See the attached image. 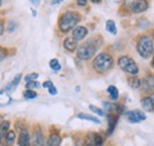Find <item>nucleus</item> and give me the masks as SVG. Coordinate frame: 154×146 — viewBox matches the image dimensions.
Here are the masks:
<instances>
[{"mask_svg":"<svg viewBox=\"0 0 154 146\" xmlns=\"http://www.w3.org/2000/svg\"><path fill=\"white\" fill-rule=\"evenodd\" d=\"M2 122H4V119H2V115H0V126H1Z\"/></svg>","mask_w":154,"mask_h":146,"instance_id":"41","label":"nucleus"},{"mask_svg":"<svg viewBox=\"0 0 154 146\" xmlns=\"http://www.w3.org/2000/svg\"><path fill=\"white\" fill-rule=\"evenodd\" d=\"M0 48H1V46H0Z\"/></svg>","mask_w":154,"mask_h":146,"instance_id":"45","label":"nucleus"},{"mask_svg":"<svg viewBox=\"0 0 154 146\" xmlns=\"http://www.w3.org/2000/svg\"><path fill=\"white\" fill-rule=\"evenodd\" d=\"M135 1L136 0H123V7L127 10V11H131L132 12V8L134 6Z\"/></svg>","mask_w":154,"mask_h":146,"instance_id":"28","label":"nucleus"},{"mask_svg":"<svg viewBox=\"0 0 154 146\" xmlns=\"http://www.w3.org/2000/svg\"><path fill=\"white\" fill-rule=\"evenodd\" d=\"M20 80H21V74H18L16 77H14V80L6 87V89L5 90H8V91H11V90H14V88L19 84V82H20Z\"/></svg>","mask_w":154,"mask_h":146,"instance_id":"22","label":"nucleus"},{"mask_svg":"<svg viewBox=\"0 0 154 146\" xmlns=\"http://www.w3.org/2000/svg\"><path fill=\"white\" fill-rule=\"evenodd\" d=\"M38 78V74L37 73H31V74H27L25 76V82L29 83V82H32V81H36Z\"/></svg>","mask_w":154,"mask_h":146,"instance_id":"29","label":"nucleus"},{"mask_svg":"<svg viewBox=\"0 0 154 146\" xmlns=\"http://www.w3.org/2000/svg\"><path fill=\"white\" fill-rule=\"evenodd\" d=\"M77 118L78 119H82V120H88V121H91V122H95V124H100V119H97L96 116H93V115H89V114H85V113H79L77 114Z\"/></svg>","mask_w":154,"mask_h":146,"instance_id":"19","label":"nucleus"},{"mask_svg":"<svg viewBox=\"0 0 154 146\" xmlns=\"http://www.w3.org/2000/svg\"><path fill=\"white\" fill-rule=\"evenodd\" d=\"M128 83L133 89H139L141 87V78H139L136 76H131V77H128Z\"/></svg>","mask_w":154,"mask_h":146,"instance_id":"18","label":"nucleus"},{"mask_svg":"<svg viewBox=\"0 0 154 146\" xmlns=\"http://www.w3.org/2000/svg\"><path fill=\"white\" fill-rule=\"evenodd\" d=\"M51 86H54V83H52L51 81H45V82L43 83V87H44V88H50Z\"/></svg>","mask_w":154,"mask_h":146,"instance_id":"34","label":"nucleus"},{"mask_svg":"<svg viewBox=\"0 0 154 146\" xmlns=\"http://www.w3.org/2000/svg\"><path fill=\"white\" fill-rule=\"evenodd\" d=\"M114 67V58L108 52H101L94 58L93 68L98 74H106L110 71Z\"/></svg>","mask_w":154,"mask_h":146,"instance_id":"3","label":"nucleus"},{"mask_svg":"<svg viewBox=\"0 0 154 146\" xmlns=\"http://www.w3.org/2000/svg\"><path fill=\"white\" fill-rule=\"evenodd\" d=\"M149 7V4H148V0H136L132 8V12L133 13H142L145 11H147Z\"/></svg>","mask_w":154,"mask_h":146,"instance_id":"11","label":"nucleus"},{"mask_svg":"<svg viewBox=\"0 0 154 146\" xmlns=\"http://www.w3.org/2000/svg\"><path fill=\"white\" fill-rule=\"evenodd\" d=\"M89 110H91L93 112H94V113L98 114L100 116H104V115H106L104 110H101V108H98V107H96V106H94V105H90V106H89Z\"/></svg>","mask_w":154,"mask_h":146,"instance_id":"30","label":"nucleus"},{"mask_svg":"<svg viewBox=\"0 0 154 146\" xmlns=\"http://www.w3.org/2000/svg\"><path fill=\"white\" fill-rule=\"evenodd\" d=\"M50 68L54 70V71H59L60 70V64H59V62H58V59H56V58H54V59H51L50 61Z\"/></svg>","mask_w":154,"mask_h":146,"instance_id":"27","label":"nucleus"},{"mask_svg":"<svg viewBox=\"0 0 154 146\" xmlns=\"http://www.w3.org/2000/svg\"><path fill=\"white\" fill-rule=\"evenodd\" d=\"M119 121V114H109L108 115V131H107V135H110L116 127V124Z\"/></svg>","mask_w":154,"mask_h":146,"instance_id":"13","label":"nucleus"},{"mask_svg":"<svg viewBox=\"0 0 154 146\" xmlns=\"http://www.w3.org/2000/svg\"><path fill=\"white\" fill-rule=\"evenodd\" d=\"M81 21V14L75 11L64 12L58 19V27L63 33H68L74 30L77 24Z\"/></svg>","mask_w":154,"mask_h":146,"instance_id":"1","label":"nucleus"},{"mask_svg":"<svg viewBox=\"0 0 154 146\" xmlns=\"http://www.w3.org/2000/svg\"><path fill=\"white\" fill-rule=\"evenodd\" d=\"M97 49H98L97 42L95 40V38H91V39L84 42L82 45H79L77 48L76 55L82 61H89L90 58H93V56L96 54Z\"/></svg>","mask_w":154,"mask_h":146,"instance_id":"4","label":"nucleus"},{"mask_svg":"<svg viewBox=\"0 0 154 146\" xmlns=\"http://www.w3.org/2000/svg\"><path fill=\"white\" fill-rule=\"evenodd\" d=\"M14 140H16V133H14V131H8V133L6 135V139H5V146H13Z\"/></svg>","mask_w":154,"mask_h":146,"instance_id":"20","label":"nucleus"},{"mask_svg":"<svg viewBox=\"0 0 154 146\" xmlns=\"http://www.w3.org/2000/svg\"><path fill=\"white\" fill-rule=\"evenodd\" d=\"M148 96L151 97V101H152V103H153V107H154V91L149 93V94H148Z\"/></svg>","mask_w":154,"mask_h":146,"instance_id":"38","label":"nucleus"},{"mask_svg":"<svg viewBox=\"0 0 154 146\" xmlns=\"http://www.w3.org/2000/svg\"><path fill=\"white\" fill-rule=\"evenodd\" d=\"M23 96H24V99H25V100H32V99H36V97H37V93H36L35 90L27 89V90L24 91Z\"/></svg>","mask_w":154,"mask_h":146,"instance_id":"25","label":"nucleus"},{"mask_svg":"<svg viewBox=\"0 0 154 146\" xmlns=\"http://www.w3.org/2000/svg\"><path fill=\"white\" fill-rule=\"evenodd\" d=\"M63 46L65 50H68L69 52H74L77 50V42H75L72 38H65L63 42Z\"/></svg>","mask_w":154,"mask_h":146,"instance_id":"14","label":"nucleus"},{"mask_svg":"<svg viewBox=\"0 0 154 146\" xmlns=\"http://www.w3.org/2000/svg\"><path fill=\"white\" fill-rule=\"evenodd\" d=\"M117 65L120 67V69L122 71L129 74L131 76H136L139 74V67L131 56H120L119 59H117Z\"/></svg>","mask_w":154,"mask_h":146,"instance_id":"5","label":"nucleus"},{"mask_svg":"<svg viewBox=\"0 0 154 146\" xmlns=\"http://www.w3.org/2000/svg\"><path fill=\"white\" fill-rule=\"evenodd\" d=\"M103 108H104L106 112H108L109 114H112L117 108V106L114 105V103H112V102H103Z\"/></svg>","mask_w":154,"mask_h":146,"instance_id":"26","label":"nucleus"},{"mask_svg":"<svg viewBox=\"0 0 154 146\" xmlns=\"http://www.w3.org/2000/svg\"><path fill=\"white\" fill-rule=\"evenodd\" d=\"M103 145V138L100 133L91 132L87 135L84 140V146H102Z\"/></svg>","mask_w":154,"mask_h":146,"instance_id":"7","label":"nucleus"},{"mask_svg":"<svg viewBox=\"0 0 154 146\" xmlns=\"http://www.w3.org/2000/svg\"><path fill=\"white\" fill-rule=\"evenodd\" d=\"M60 141H62V139L58 133H51L46 141V146H59Z\"/></svg>","mask_w":154,"mask_h":146,"instance_id":"16","label":"nucleus"},{"mask_svg":"<svg viewBox=\"0 0 154 146\" xmlns=\"http://www.w3.org/2000/svg\"><path fill=\"white\" fill-rule=\"evenodd\" d=\"M4 33V21L0 20V36Z\"/></svg>","mask_w":154,"mask_h":146,"instance_id":"36","label":"nucleus"},{"mask_svg":"<svg viewBox=\"0 0 154 146\" xmlns=\"http://www.w3.org/2000/svg\"><path fill=\"white\" fill-rule=\"evenodd\" d=\"M91 1H93V2H95V4H98V2H101L102 0H91Z\"/></svg>","mask_w":154,"mask_h":146,"instance_id":"42","label":"nucleus"},{"mask_svg":"<svg viewBox=\"0 0 154 146\" xmlns=\"http://www.w3.org/2000/svg\"><path fill=\"white\" fill-rule=\"evenodd\" d=\"M30 1H31V2L33 4V5H38L39 1H40V0H30Z\"/></svg>","mask_w":154,"mask_h":146,"instance_id":"39","label":"nucleus"},{"mask_svg":"<svg viewBox=\"0 0 154 146\" xmlns=\"http://www.w3.org/2000/svg\"><path fill=\"white\" fill-rule=\"evenodd\" d=\"M152 38H153V42H154V29L152 30Z\"/></svg>","mask_w":154,"mask_h":146,"instance_id":"43","label":"nucleus"},{"mask_svg":"<svg viewBox=\"0 0 154 146\" xmlns=\"http://www.w3.org/2000/svg\"><path fill=\"white\" fill-rule=\"evenodd\" d=\"M88 35V29L85 26H76L74 30H72V33H71V38L75 40V42H81Z\"/></svg>","mask_w":154,"mask_h":146,"instance_id":"10","label":"nucleus"},{"mask_svg":"<svg viewBox=\"0 0 154 146\" xmlns=\"http://www.w3.org/2000/svg\"><path fill=\"white\" fill-rule=\"evenodd\" d=\"M18 143H19V146H31V137L26 128L20 131Z\"/></svg>","mask_w":154,"mask_h":146,"instance_id":"12","label":"nucleus"},{"mask_svg":"<svg viewBox=\"0 0 154 146\" xmlns=\"http://www.w3.org/2000/svg\"><path fill=\"white\" fill-rule=\"evenodd\" d=\"M26 87H27V89L33 90V88H37V87H39V83L37 82V81H32V82L26 83Z\"/></svg>","mask_w":154,"mask_h":146,"instance_id":"31","label":"nucleus"},{"mask_svg":"<svg viewBox=\"0 0 154 146\" xmlns=\"http://www.w3.org/2000/svg\"><path fill=\"white\" fill-rule=\"evenodd\" d=\"M0 6H1V0H0Z\"/></svg>","mask_w":154,"mask_h":146,"instance_id":"44","label":"nucleus"},{"mask_svg":"<svg viewBox=\"0 0 154 146\" xmlns=\"http://www.w3.org/2000/svg\"><path fill=\"white\" fill-rule=\"evenodd\" d=\"M11 102V97L8 96V94L6 93V90L0 91V106H4V105H7Z\"/></svg>","mask_w":154,"mask_h":146,"instance_id":"23","label":"nucleus"},{"mask_svg":"<svg viewBox=\"0 0 154 146\" xmlns=\"http://www.w3.org/2000/svg\"><path fill=\"white\" fill-rule=\"evenodd\" d=\"M141 106H142V108L146 110V112H154L153 103H152L151 97L148 95H146V96H143L141 99Z\"/></svg>","mask_w":154,"mask_h":146,"instance_id":"17","label":"nucleus"},{"mask_svg":"<svg viewBox=\"0 0 154 146\" xmlns=\"http://www.w3.org/2000/svg\"><path fill=\"white\" fill-rule=\"evenodd\" d=\"M48 89H49V93H50L51 95H56V94H57V89H56L55 86H51V87L48 88Z\"/></svg>","mask_w":154,"mask_h":146,"instance_id":"33","label":"nucleus"},{"mask_svg":"<svg viewBox=\"0 0 154 146\" xmlns=\"http://www.w3.org/2000/svg\"><path fill=\"white\" fill-rule=\"evenodd\" d=\"M151 64H152V67H153V69H154V54H153V56H152V62H151Z\"/></svg>","mask_w":154,"mask_h":146,"instance_id":"40","label":"nucleus"},{"mask_svg":"<svg viewBox=\"0 0 154 146\" xmlns=\"http://www.w3.org/2000/svg\"><path fill=\"white\" fill-rule=\"evenodd\" d=\"M88 0H77V5L78 6H85Z\"/></svg>","mask_w":154,"mask_h":146,"instance_id":"35","label":"nucleus"},{"mask_svg":"<svg viewBox=\"0 0 154 146\" xmlns=\"http://www.w3.org/2000/svg\"><path fill=\"white\" fill-rule=\"evenodd\" d=\"M8 128H10V122L8 121H4L0 126V146H2L5 139H6V135L8 133Z\"/></svg>","mask_w":154,"mask_h":146,"instance_id":"15","label":"nucleus"},{"mask_svg":"<svg viewBox=\"0 0 154 146\" xmlns=\"http://www.w3.org/2000/svg\"><path fill=\"white\" fill-rule=\"evenodd\" d=\"M107 91H108L112 101H116L119 99V90H117V88H116L115 86H109Z\"/></svg>","mask_w":154,"mask_h":146,"instance_id":"21","label":"nucleus"},{"mask_svg":"<svg viewBox=\"0 0 154 146\" xmlns=\"http://www.w3.org/2000/svg\"><path fill=\"white\" fill-rule=\"evenodd\" d=\"M136 51L145 59H148L154 54V42L152 36L141 35L136 40Z\"/></svg>","mask_w":154,"mask_h":146,"instance_id":"2","label":"nucleus"},{"mask_svg":"<svg viewBox=\"0 0 154 146\" xmlns=\"http://www.w3.org/2000/svg\"><path fill=\"white\" fill-rule=\"evenodd\" d=\"M126 118L129 122L132 124H137V122H142L147 119L146 114L142 110H128L126 112Z\"/></svg>","mask_w":154,"mask_h":146,"instance_id":"6","label":"nucleus"},{"mask_svg":"<svg viewBox=\"0 0 154 146\" xmlns=\"http://www.w3.org/2000/svg\"><path fill=\"white\" fill-rule=\"evenodd\" d=\"M6 57V50L4 48H0V62Z\"/></svg>","mask_w":154,"mask_h":146,"instance_id":"32","label":"nucleus"},{"mask_svg":"<svg viewBox=\"0 0 154 146\" xmlns=\"http://www.w3.org/2000/svg\"><path fill=\"white\" fill-rule=\"evenodd\" d=\"M62 1H63V0H52V1H51V5H52V6H56L58 4H60Z\"/></svg>","mask_w":154,"mask_h":146,"instance_id":"37","label":"nucleus"},{"mask_svg":"<svg viewBox=\"0 0 154 146\" xmlns=\"http://www.w3.org/2000/svg\"><path fill=\"white\" fill-rule=\"evenodd\" d=\"M106 30L112 33V35H116V25L114 20H107L106 23Z\"/></svg>","mask_w":154,"mask_h":146,"instance_id":"24","label":"nucleus"},{"mask_svg":"<svg viewBox=\"0 0 154 146\" xmlns=\"http://www.w3.org/2000/svg\"><path fill=\"white\" fill-rule=\"evenodd\" d=\"M141 87L145 93H152V90H154V74L147 73L145 75V77L141 80Z\"/></svg>","mask_w":154,"mask_h":146,"instance_id":"9","label":"nucleus"},{"mask_svg":"<svg viewBox=\"0 0 154 146\" xmlns=\"http://www.w3.org/2000/svg\"><path fill=\"white\" fill-rule=\"evenodd\" d=\"M45 145V139L42 128L37 126L33 129L32 138H31V146H44Z\"/></svg>","mask_w":154,"mask_h":146,"instance_id":"8","label":"nucleus"}]
</instances>
